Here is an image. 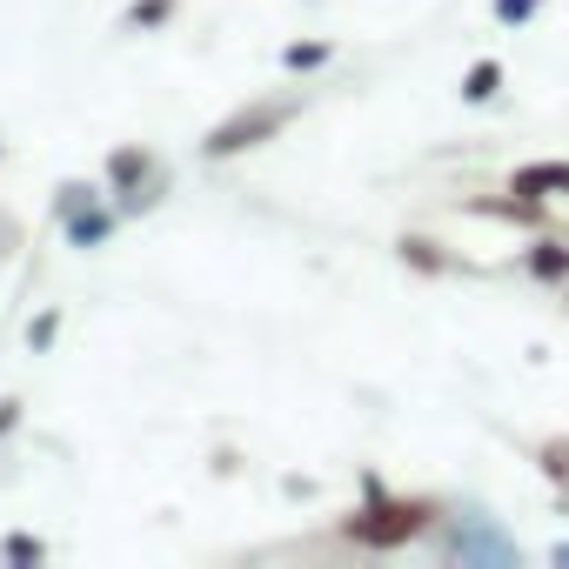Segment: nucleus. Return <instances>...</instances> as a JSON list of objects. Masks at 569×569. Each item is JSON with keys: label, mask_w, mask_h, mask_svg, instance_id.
Listing matches in <instances>:
<instances>
[{"label": "nucleus", "mask_w": 569, "mask_h": 569, "mask_svg": "<svg viewBox=\"0 0 569 569\" xmlns=\"http://www.w3.org/2000/svg\"><path fill=\"white\" fill-rule=\"evenodd\" d=\"M101 194H108L101 181H81V174H74V181H61V188H54V221L81 214V208H88V201H101Z\"/></svg>", "instance_id": "obj_12"}, {"label": "nucleus", "mask_w": 569, "mask_h": 569, "mask_svg": "<svg viewBox=\"0 0 569 569\" xmlns=\"http://www.w3.org/2000/svg\"><path fill=\"white\" fill-rule=\"evenodd\" d=\"M522 274L542 281V289H569V241L562 234H536L522 248Z\"/></svg>", "instance_id": "obj_5"}, {"label": "nucleus", "mask_w": 569, "mask_h": 569, "mask_svg": "<svg viewBox=\"0 0 569 569\" xmlns=\"http://www.w3.org/2000/svg\"><path fill=\"white\" fill-rule=\"evenodd\" d=\"M0 562H14V569H41V562H48V542H41V536H28V529H14L8 542H0Z\"/></svg>", "instance_id": "obj_13"}, {"label": "nucleus", "mask_w": 569, "mask_h": 569, "mask_svg": "<svg viewBox=\"0 0 569 569\" xmlns=\"http://www.w3.org/2000/svg\"><path fill=\"white\" fill-rule=\"evenodd\" d=\"M529 456H536V469L549 476V496H556V509L569 516V436H542Z\"/></svg>", "instance_id": "obj_8"}, {"label": "nucleus", "mask_w": 569, "mask_h": 569, "mask_svg": "<svg viewBox=\"0 0 569 569\" xmlns=\"http://www.w3.org/2000/svg\"><path fill=\"white\" fill-rule=\"evenodd\" d=\"M436 529H442L436 496H389L376 476H362V502L342 516V542H356V549H409Z\"/></svg>", "instance_id": "obj_1"}, {"label": "nucleus", "mask_w": 569, "mask_h": 569, "mask_svg": "<svg viewBox=\"0 0 569 569\" xmlns=\"http://www.w3.org/2000/svg\"><path fill=\"white\" fill-rule=\"evenodd\" d=\"M549 562H556V569H569V542H556V549H549Z\"/></svg>", "instance_id": "obj_18"}, {"label": "nucleus", "mask_w": 569, "mask_h": 569, "mask_svg": "<svg viewBox=\"0 0 569 569\" xmlns=\"http://www.w3.org/2000/svg\"><path fill=\"white\" fill-rule=\"evenodd\" d=\"M14 429H21V402L8 396V402H0V436H14Z\"/></svg>", "instance_id": "obj_17"}, {"label": "nucleus", "mask_w": 569, "mask_h": 569, "mask_svg": "<svg viewBox=\"0 0 569 569\" xmlns=\"http://www.w3.org/2000/svg\"><path fill=\"white\" fill-rule=\"evenodd\" d=\"M174 14H181V0H128V14H121V34H161Z\"/></svg>", "instance_id": "obj_10"}, {"label": "nucleus", "mask_w": 569, "mask_h": 569, "mask_svg": "<svg viewBox=\"0 0 569 569\" xmlns=\"http://www.w3.org/2000/svg\"><path fill=\"white\" fill-rule=\"evenodd\" d=\"M442 522H449V542H442L449 562H516V542L482 509H462V516H442Z\"/></svg>", "instance_id": "obj_4"}, {"label": "nucleus", "mask_w": 569, "mask_h": 569, "mask_svg": "<svg viewBox=\"0 0 569 569\" xmlns=\"http://www.w3.org/2000/svg\"><path fill=\"white\" fill-rule=\"evenodd\" d=\"M549 8V0H489V14H496V28H529L536 14Z\"/></svg>", "instance_id": "obj_14"}, {"label": "nucleus", "mask_w": 569, "mask_h": 569, "mask_svg": "<svg viewBox=\"0 0 569 569\" xmlns=\"http://www.w3.org/2000/svg\"><path fill=\"white\" fill-rule=\"evenodd\" d=\"M61 228H68V241H74V248H108V241H114V228H121V214H114V201L101 194V201H88L81 214H68Z\"/></svg>", "instance_id": "obj_6"}, {"label": "nucleus", "mask_w": 569, "mask_h": 569, "mask_svg": "<svg viewBox=\"0 0 569 569\" xmlns=\"http://www.w3.org/2000/svg\"><path fill=\"white\" fill-rule=\"evenodd\" d=\"M402 261H416V268H429V274L456 268V261H442V254H436V241H422V234H409V241H402Z\"/></svg>", "instance_id": "obj_16"}, {"label": "nucleus", "mask_w": 569, "mask_h": 569, "mask_svg": "<svg viewBox=\"0 0 569 569\" xmlns=\"http://www.w3.org/2000/svg\"><path fill=\"white\" fill-rule=\"evenodd\" d=\"M329 61H336V41H289V48H281V68H289V74H316Z\"/></svg>", "instance_id": "obj_11"}, {"label": "nucleus", "mask_w": 569, "mask_h": 569, "mask_svg": "<svg viewBox=\"0 0 569 569\" xmlns=\"http://www.w3.org/2000/svg\"><path fill=\"white\" fill-rule=\"evenodd\" d=\"M302 108H309V94H302V88H289V94H254V101H241L228 121H214V128H208L201 154H208V161H234V154H248V148L274 141V134L289 128Z\"/></svg>", "instance_id": "obj_2"}, {"label": "nucleus", "mask_w": 569, "mask_h": 569, "mask_svg": "<svg viewBox=\"0 0 569 569\" xmlns=\"http://www.w3.org/2000/svg\"><path fill=\"white\" fill-rule=\"evenodd\" d=\"M54 336H61V309H41V316L28 322V349H34V356H48V349H54Z\"/></svg>", "instance_id": "obj_15"}, {"label": "nucleus", "mask_w": 569, "mask_h": 569, "mask_svg": "<svg viewBox=\"0 0 569 569\" xmlns=\"http://www.w3.org/2000/svg\"><path fill=\"white\" fill-rule=\"evenodd\" d=\"M101 188H108V201H114L121 221H141V214L168 194V168H161L154 148H141V141H114L108 161H101Z\"/></svg>", "instance_id": "obj_3"}, {"label": "nucleus", "mask_w": 569, "mask_h": 569, "mask_svg": "<svg viewBox=\"0 0 569 569\" xmlns=\"http://www.w3.org/2000/svg\"><path fill=\"white\" fill-rule=\"evenodd\" d=\"M456 94H462L469 108H489V101L502 94V61H496V54L469 61V68H462V88H456Z\"/></svg>", "instance_id": "obj_9"}, {"label": "nucleus", "mask_w": 569, "mask_h": 569, "mask_svg": "<svg viewBox=\"0 0 569 569\" xmlns=\"http://www.w3.org/2000/svg\"><path fill=\"white\" fill-rule=\"evenodd\" d=\"M516 194H536V201H569V161H522L509 174Z\"/></svg>", "instance_id": "obj_7"}]
</instances>
